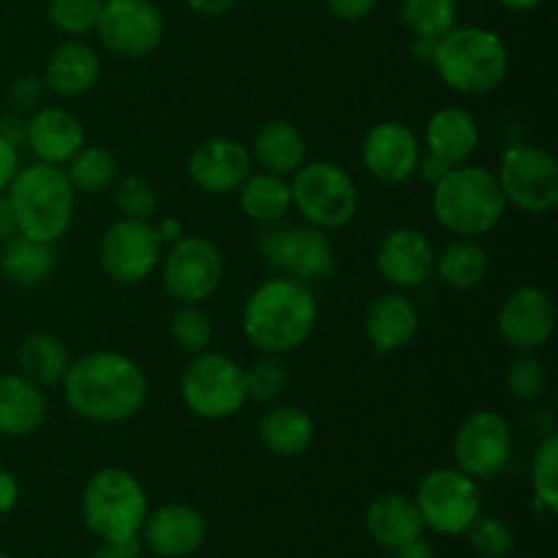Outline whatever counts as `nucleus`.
Instances as JSON below:
<instances>
[{
    "label": "nucleus",
    "instance_id": "f257e3e1",
    "mask_svg": "<svg viewBox=\"0 0 558 558\" xmlns=\"http://www.w3.org/2000/svg\"><path fill=\"white\" fill-rule=\"evenodd\" d=\"M60 385L65 407L87 423H125L147 401L145 371L120 352H87L71 360Z\"/></svg>",
    "mask_w": 558,
    "mask_h": 558
},
{
    "label": "nucleus",
    "instance_id": "f03ea898",
    "mask_svg": "<svg viewBox=\"0 0 558 558\" xmlns=\"http://www.w3.org/2000/svg\"><path fill=\"white\" fill-rule=\"evenodd\" d=\"M316 319L319 305L314 292L287 276L262 281L243 305V332L262 354H287L303 347Z\"/></svg>",
    "mask_w": 558,
    "mask_h": 558
},
{
    "label": "nucleus",
    "instance_id": "7ed1b4c3",
    "mask_svg": "<svg viewBox=\"0 0 558 558\" xmlns=\"http://www.w3.org/2000/svg\"><path fill=\"white\" fill-rule=\"evenodd\" d=\"M430 65L441 85L461 96H485L510 74L505 38L483 25H456L436 38Z\"/></svg>",
    "mask_w": 558,
    "mask_h": 558
},
{
    "label": "nucleus",
    "instance_id": "20e7f679",
    "mask_svg": "<svg viewBox=\"0 0 558 558\" xmlns=\"http://www.w3.org/2000/svg\"><path fill=\"white\" fill-rule=\"evenodd\" d=\"M14 210L16 232L41 243H58L74 221L76 191L71 189L63 167L27 163L5 189Z\"/></svg>",
    "mask_w": 558,
    "mask_h": 558
},
{
    "label": "nucleus",
    "instance_id": "39448f33",
    "mask_svg": "<svg viewBox=\"0 0 558 558\" xmlns=\"http://www.w3.org/2000/svg\"><path fill=\"white\" fill-rule=\"evenodd\" d=\"M430 207L447 232L477 240L499 227L507 202L490 169L461 163L434 183Z\"/></svg>",
    "mask_w": 558,
    "mask_h": 558
},
{
    "label": "nucleus",
    "instance_id": "423d86ee",
    "mask_svg": "<svg viewBox=\"0 0 558 558\" xmlns=\"http://www.w3.org/2000/svg\"><path fill=\"white\" fill-rule=\"evenodd\" d=\"M80 512L87 532L101 543H131L140 539L147 507L145 485L129 469H98L85 483L80 496Z\"/></svg>",
    "mask_w": 558,
    "mask_h": 558
},
{
    "label": "nucleus",
    "instance_id": "0eeeda50",
    "mask_svg": "<svg viewBox=\"0 0 558 558\" xmlns=\"http://www.w3.org/2000/svg\"><path fill=\"white\" fill-rule=\"evenodd\" d=\"M292 207L305 223L336 232L360 213V189L352 174L332 161H305L292 174Z\"/></svg>",
    "mask_w": 558,
    "mask_h": 558
},
{
    "label": "nucleus",
    "instance_id": "6e6552de",
    "mask_svg": "<svg viewBox=\"0 0 558 558\" xmlns=\"http://www.w3.org/2000/svg\"><path fill=\"white\" fill-rule=\"evenodd\" d=\"M180 398L199 420H229L248 403L243 365L223 352L194 354L180 376Z\"/></svg>",
    "mask_w": 558,
    "mask_h": 558
},
{
    "label": "nucleus",
    "instance_id": "1a4fd4ad",
    "mask_svg": "<svg viewBox=\"0 0 558 558\" xmlns=\"http://www.w3.org/2000/svg\"><path fill=\"white\" fill-rule=\"evenodd\" d=\"M256 251L278 276L294 281H325L336 272L330 238L311 223H265L256 232Z\"/></svg>",
    "mask_w": 558,
    "mask_h": 558
},
{
    "label": "nucleus",
    "instance_id": "9d476101",
    "mask_svg": "<svg viewBox=\"0 0 558 558\" xmlns=\"http://www.w3.org/2000/svg\"><path fill=\"white\" fill-rule=\"evenodd\" d=\"M412 499L425 529L445 537H463L483 512V494H480L477 480L456 466H439L423 474Z\"/></svg>",
    "mask_w": 558,
    "mask_h": 558
},
{
    "label": "nucleus",
    "instance_id": "9b49d317",
    "mask_svg": "<svg viewBox=\"0 0 558 558\" xmlns=\"http://www.w3.org/2000/svg\"><path fill=\"white\" fill-rule=\"evenodd\" d=\"M499 189L507 205L529 216H548L558 205V161L550 150L518 142L501 153Z\"/></svg>",
    "mask_w": 558,
    "mask_h": 558
},
{
    "label": "nucleus",
    "instance_id": "f8f14e48",
    "mask_svg": "<svg viewBox=\"0 0 558 558\" xmlns=\"http://www.w3.org/2000/svg\"><path fill=\"white\" fill-rule=\"evenodd\" d=\"M163 289L180 305L205 303L223 281V256L216 243L202 234H183L161 256Z\"/></svg>",
    "mask_w": 558,
    "mask_h": 558
},
{
    "label": "nucleus",
    "instance_id": "ddd939ff",
    "mask_svg": "<svg viewBox=\"0 0 558 558\" xmlns=\"http://www.w3.org/2000/svg\"><path fill=\"white\" fill-rule=\"evenodd\" d=\"M163 243L156 232V223L140 221V218H123L109 223L101 234L98 259L104 272L114 283L136 287L147 281L158 265H161Z\"/></svg>",
    "mask_w": 558,
    "mask_h": 558
},
{
    "label": "nucleus",
    "instance_id": "4468645a",
    "mask_svg": "<svg viewBox=\"0 0 558 558\" xmlns=\"http://www.w3.org/2000/svg\"><path fill=\"white\" fill-rule=\"evenodd\" d=\"M512 428L499 412L477 409L466 414L452 436V458L456 469L472 480H494L510 463Z\"/></svg>",
    "mask_w": 558,
    "mask_h": 558
},
{
    "label": "nucleus",
    "instance_id": "2eb2a0df",
    "mask_svg": "<svg viewBox=\"0 0 558 558\" xmlns=\"http://www.w3.org/2000/svg\"><path fill=\"white\" fill-rule=\"evenodd\" d=\"M96 33L109 52L134 60L161 47L167 22L150 0H104Z\"/></svg>",
    "mask_w": 558,
    "mask_h": 558
},
{
    "label": "nucleus",
    "instance_id": "dca6fc26",
    "mask_svg": "<svg viewBox=\"0 0 558 558\" xmlns=\"http://www.w3.org/2000/svg\"><path fill=\"white\" fill-rule=\"evenodd\" d=\"M499 336L512 352H539L554 338L556 303L545 289L518 287L501 300L496 314Z\"/></svg>",
    "mask_w": 558,
    "mask_h": 558
},
{
    "label": "nucleus",
    "instance_id": "f3484780",
    "mask_svg": "<svg viewBox=\"0 0 558 558\" xmlns=\"http://www.w3.org/2000/svg\"><path fill=\"white\" fill-rule=\"evenodd\" d=\"M360 156L371 178L387 185H401L417 174L423 145L407 123L385 120V123L371 125L368 134L363 136Z\"/></svg>",
    "mask_w": 558,
    "mask_h": 558
},
{
    "label": "nucleus",
    "instance_id": "a211bd4d",
    "mask_svg": "<svg viewBox=\"0 0 558 558\" xmlns=\"http://www.w3.org/2000/svg\"><path fill=\"white\" fill-rule=\"evenodd\" d=\"M251 167L254 158L248 147L229 136H210L199 142L185 163L191 183L213 196L234 194L251 174Z\"/></svg>",
    "mask_w": 558,
    "mask_h": 558
},
{
    "label": "nucleus",
    "instance_id": "6ab92c4d",
    "mask_svg": "<svg viewBox=\"0 0 558 558\" xmlns=\"http://www.w3.org/2000/svg\"><path fill=\"white\" fill-rule=\"evenodd\" d=\"M207 539V521L196 507L172 501L147 512L140 543L156 558H191Z\"/></svg>",
    "mask_w": 558,
    "mask_h": 558
},
{
    "label": "nucleus",
    "instance_id": "aec40b11",
    "mask_svg": "<svg viewBox=\"0 0 558 558\" xmlns=\"http://www.w3.org/2000/svg\"><path fill=\"white\" fill-rule=\"evenodd\" d=\"M376 270L390 287L417 289L434 272L436 251L430 240L414 227H396L376 245Z\"/></svg>",
    "mask_w": 558,
    "mask_h": 558
},
{
    "label": "nucleus",
    "instance_id": "412c9836",
    "mask_svg": "<svg viewBox=\"0 0 558 558\" xmlns=\"http://www.w3.org/2000/svg\"><path fill=\"white\" fill-rule=\"evenodd\" d=\"M25 147L36 161L65 167L85 147V131L69 109L41 107L25 123Z\"/></svg>",
    "mask_w": 558,
    "mask_h": 558
},
{
    "label": "nucleus",
    "instance_id": "4be33fe9",
    "mask_svg": "<svg viewBox=\"0 0 558 558\" xmlns=\"http://www.w3.org/2000/svg\"><path fill=\"white\" fill-rule=\"evenodd\" d=\"M480 123L466 107H445L430 114L425 125L423 153L445 163L447 169H456L469 163V158L480 147Z\"/></svg>",
    "mask_w": 558,
    "mask_h": 558
},
{
    "label": "nucleus",
    "instance_id": "5701e85b",
    "mask_svg": "<svg viewBox=\"0 0 558 558\" xmlns=\"http://www.w3.org/2000/svg\"><path fill=\"white\" fill-rule=\"evenodd\" d=\"M363 325L374 352L392 354L414 341L420 330V311L407 294L385 292L371 300Z\"/></svg>",
    "mask_w": 558,
    "mask_h": 558
},
{
    "label": "nucleus",
    "instance_id": "b1692460",
    "mask_svg": "<svg viewBox=\"0 0 558 558\" xmlns=\"http://www.w3.org/2000/svg\"><path fill=\"white\" fill-rule=\"evenodd\" d=\"M363 521L368 537L385 550L403 548V545L414 543L425 534V523L414 499L407 494H398V490L376 496L365 510Z\"/></svg>",
    "mask_w": 558,
    "mask_h": 558
},
{
    "label": "nucleus",
    "instance_id": "393cba45",
    "mask_svg": "<svg viewBox=\"0 0 558 558\" xmlns=\"http://www.w3.org/2000/svg\"><path fill=\"white\" fill-rule=\"evenodd\" d=\"M101 76V58L87 41L71 38L52 49L44 69V87L60 98H76L93 90Z\"/></svg>",
    "mask_w": 558,
    "mask_h": 558
},
{
    "label": "nucleus",
    "instance_id": "a878e982",
    "mask_svg": "<svg viewBox=\"0 0 558 558\" xmlns=\"http://www.w3.org/2000/svg\"><path fill=\"white\" fill-rule=\"evenodd\" d=\"M47 420V396L25 374L0 376V436L27 439Z\"/></svg>",
    "mask_w": 558,
    "mask_h": 558
},
{
    "label": "nucleus",
    "instance_id": "bb28decb",
    "mask_svg": "<svg viewBox=\"0 0 558 558\" xmlns=\"http://www.w3.org/2000/svg\"><path fill=\"white\" fill-rule=\"evenodd\" d=\"M259 441L278 458H300L314 447L316 423L294 403H276L259 420Z\"/></svg>",
    "mask_w": 558,
    "mask_h": 558
},
{
    "label": "nucleus",
    "instance_id": "cd10ccee",
    "mask_svg": "<svg viewBox=\"0 0 558 558\" xmlns=\"http://www.w3.org/2000/svg\"><path fill=\"white\" fill-rule=\"evenodd\" d=\"M305 153H308V147H305V140L298 131V125L283 118H272L262 123L259 131H256L251 158H256L265 172L289 178V174H294L305 163Z\"/></svg>",
    "mask_w": 558,
    "mask_h": 558
},
{
    "label": "nucleus",
    "instance_id": "c85d7f7f",
    "mask_svg": "<svg viewBox=\"0 0 558 558\" xmlns=\"http://www.w3.org/2000/svg\"><path fill=\"white\" fill-rule=\"evenodd\" d=\"M54 265H58V256H54L52 243H41L20 232L3 240L0 270L14 287H38L52 276Z\"/></svg>",
    "mask_w": 558,
    "mask_h": 558
},
{
    "label": "nucleus",
    "instance_id": "c756f323",
    "mask_svg": "<svg viewBox=\"0 0 558 558\" xmlns=\"http://www.w3.org/2000/svg\"><path fill=\"white\" fill-rule=\"evenodd\" d=\"M240 194V210L245 213V218H251L254 223L265 227V223L283 221L292 210V189H289V180L281 174L272 172H251L243 180V185L238 189Z\"/></svg>",
    "mask_w": 558,
    "mask_h": 558
},
{
    "label": "nucleus",
    "instance_id": "7c9ffc66",
    "mask_svg": "<svg viewBox=\"0 0 558 558\" xmlns=\"http://www.w3.org/2000/svg\"><path fill=\"white\" fill-rule=\"evenodd\" d=\"M16 363H20V374L36 381L38 387H54L63 381L71 354L69 347L52 332H31L22 338L16 349Z\"/></svg>",
    "mask_w": 558,
    "mask_h": 558
},
{
    "label": "nucleus",
    "instance_id": "2f4dec72",
    "mask_svg": "<svg viewBox=\"0 0 558 558\" xmlns=\"http://www.w3.org/2000/svg\"><path fill=\"white\" fill-rule=\"evenodd\" d=\"M434 270L452 289H477L490 272V256L474 238H458L436 254Z\"/></svg>",
    "mask_w": 558,
    "mask_h": 558
},
{
    "label": "nucleus",
    "instance_id": "473e14b6",
    "mask_svg": "<svg viewBox=\"0 0 558 558\" xmlns=\"http://www.w3.org/2000/svg\"><path fill=\"white\" fill-rule=\"evenodd\" d=\"M118 158L101 145H85L69 163L65 178L76 194H101L118 180Z\"/></svg>",
    "mask_w": 558,
    "mask_h": 558
},
{
    "label": "nucleus",
    "instance_id": "72a5a7b5",
    "mask_svg": "<svg viewBox=\"0 0 558 558\" xmlns=\"http://www.w3.org/2000/svg\"><path fill=\"white\" fill-rule=\"evenodd\" d=\"M401 22L414 38L445 36L458 22V0H401Z\"/></svg>",
    "mask_w": 558,
    "mask_h": 558
},
{
    "label": "nucleus",
    "instance_id": "f704fd0d",
    "mask_svg": "<svg viewBox=\"0 0 558 558\" xmlns=\"http://www.w3.org/2000/svg\"><path fill=\"white\" fill-rule=\"evenodd\" d=\"M532 490L534 510H543L545 515L558 512V436L550 434L539 441L532 461Z\"/></svg>",
    "mask_w": 558,
    "mask_h": 558
},
{
    "label": "nucleus",
    "instance_id": "c9c22d12",
    "mask_svg": "<svg viewBox=\"0 0 558 558\" xmlns=\"http://www.w3.org/2000/svg\"><path fill=\"white\" fill-rule=\"evenodd\" d=\"M243 379L248 401L276 403L287 392L292 374H289V365L283 363L281 354H262L256 363L243 368Z\"/></svg>",
    "mask_w": 558,
    "mask_h": 558
},
{
    "label": "nucleus",
    "instance_id": "e433bc0d",
    "mask_svg": "<svg viewBox=\"0 0 558 558\" xmlns=\"http://www.w3.org/2000/svg\"><path fill=\"white\" fill-rule=\"evenodd\" d=\"M169 332H172V341L178 343V349L199 354L207 352L213 336H216V327H213V316L202 308V303H185L172 314Z\"/></svg>",
    "mask_w": 558,
    "mask_h": 558
},
{
    "label": "nucleus",
    "instance_id": "4c0bfd02",
    "mask_svg": "<svg viewBox=\"0 0 558 558\" xmlns=\"http://www.w3.org/2000/svg\"><path fill=\"white\" fill-rule=\"evenodd\" d=\"M505 385L515 401H539L548 392V371H545V363L537 357V352H515V357L507 365Z\"/></svg>",
    "mask_w": 558,
    "mask_h": 558
},
{
    "label": "nucleus",
    "instance_id": "58836bf2",
    "mask_svg": "<svg viewBox=\"0 0 558 558\" xmlns=\"http://www.w3.org/2000/svg\"><path fill=\"white\" fill-rule=\"evenodd\" d=\"M463 537L469 539V548L477 558H512L515 554V532L510 523L499 515H483L466 529Z\"/></svg>",
    "mask_w": 558,
    "mask_h": 558
},
{
    "label": "nucleus",
    "instance_id": "ea45409f",
    "mask_svg": "<svg viewBox=\"0 0 558 558\" xmlns=\"http://www.w3.org/2000/svg\"><path fill=\"white\" fill-rule=\"evenodd\" d=\"M114 205H118L123 218H140V221H150L158 210V194L153 183L142 174L129 172L112 183Z\"/></svg>",
    "mask_w": 558,
    "mask_h": 558
},
{
    "label": "nucleus",
    "instance_id": "a19ab883",
    "mask_svg": "<svg viewBox=\"0 0 558 558\" xmlns=\"http://www.w3.org/2000/svg\"><path fill=\"white\" fill-rule=\"evenodd\" d=\"M104 0H49V22L65 36H85L96 31Z\"/></svg>",
    "mask_w": 558,
    "mask_h": 558
},
{
    "label": "nucleus",
    "instance_id": "79ce46f5",
    "mask_svg": "<svg viewBox=\"0 0 558 558\" xmlns=\"http://www.w3.org/2000/svg\"><path fill=\"white\" fill-rule=\"evenodd\" d=\"M330 14L341 22H360L374 14L379 0H325Z\"/></svg>",
    "mask_w": 558,
    "mask_h": 558
},
{
    "label": "nucleus",
    "instance_id": "37998d69",
    "mask_svg": "<svg viewBox=\"0 0 558 558\" xmlns=\"http://www.w3.org/2000/svg\"><path fill=\"white\" fill-rule=\"evenodd\" d=\"M20 167H22L20 147L0 134V191L9 189L11 180H14L16 172H20Z\"/></svg>",
    "mask_w": 558,
    "mask_h": 558
},
{
    "label": "nucleus",
    "instance_id": "c03bdc74",
    "mask_svg": "<svg viewBox=\"0 0 558 558\" xmlns=\"http://www.w3.org/2000/svg\"><path fill=\"white\" fill-rule=\"evenodd\" d=\"M16 505H20V480L14 477V472L0 466V518L9 515Z\"/></svg>",
    "mask_w": 558,
    "mask_h": 558
},
{
    "label": "nucleus",
    "instance_id": "a18cd8bd",
    "mask_svg": "<svg viewBox=\"0 0 558 558\" xmlns=\"http://www.w3.org/2000/svg\"><path fill=\"white\" fill-rule=\"evenodd\" d=\"M140 539H131V543H101L87 558H140Z\"/></svg>",
    "mask_w": 558,
    "mask_h": 558
},
{
    "label": "nucleus",
    "instance_id": "49530a36",
    "mask_svg": "<svg viewBox=\"0 0 558 558\" xmlns=\"http://www.w3.org/2000/svg\"><path fill=\"white\" fill-rule=\"evenodd\" d=\"M41 90H44V82L27 76V80H20L14 85V101L20 104V107H33V104L41 98Z\"/></svg>",
    "mask_w": 558,
    "mask_h": 558
},
{
    "label": "nucleus",
    "instance_id": "de8ad7c7",
    "mask_svg": "<svg viewBox=\"0 0 558 558\" xmlns=\"http://www.w3.org/2000/svg\"><path fill=\"white\" fill-rule=\"evenodd\" d=\"M185 5L202 16H223L238 5V0H185Z\"/></svg>",
    "mask_w": 558,
    "mask_h": 558
},
{
    "label": "nucleus",
    "instance_id": "09e8293b",
    "mask_svg": "<svg viewBox=\"0 0 558 558\" xmlns=\"http://www.w3.org/2000/svg\"><path fill=\"white\" fill-rule=\"evenodd\" d=\"M11 234H16V223H14V210H11V202L5 191H0V243L9 240Z\"/></svg>",
    "mask_w": 558,
    "mask_h": 558
},
{
    "label": "nucleus",
    "instance_id": "8fccbe9b",
    "mask_svg": "<svg viewBox=\"0 0 558 558\" xmlns=\"http://www.w3.org/2000/svg\"><path fill=\"white\" fill-rule=\"evenodd\" d=\"M390 554H392V558H436L434 545L425 543L423 537L414 539V543H409V545H403V548L390 550Z\"/></svg>",
    "mask_w": 558,
    "mask_h": 558
},
{
    "label": "nucleus",
    "instance_id": "3c124183",
    "mask_svg": "<svg viewBox=\"0 0 558 558\" xmlns=\"http://www.w3.org/2000/svg\"><path fill=\"white\" fill-rule=\"evenodd\" d=\"M158 238H161V243H174V240L183 238V223L178 221V218H167V221H161L156 227Z\"/></svg>",
    "mask_w": 558,
    "mask_h": 558
},
{
    "label": "nucleus",
    "instance_id": "603ef678",
    "mask_svg": "<svg viewBox=\"0 0 558 558\" xmlns=\"http://www.w3.org/2000/svg\"><path fill=\"white\" fill-rule=\"evenodd\" d=\"M499 3L510 11H534L543 0H499Z\"/></svg>",
    "mask_w": 558,
    "mask_h": 558
},
{
    "label": "nucleus",
    "instance_id": "864d4df0",
    "mask_svg": "<svg viewBox=\"0 0 558 558\" xmlns=\"http://www.w3.org/2000/svg\"><path fill=\"white\" fill-rule=\"evenodd\" d=\"M0 558H14V556H11V554H5V550L0 548Z\"/></svg>",
    "mask_w": 558,
    "mask_h": 558
},
{
    "label": "nucleus",
    "instance_id": "5fc2aeb1",
    "mask_svg": "<svg viewBox=\"0 0 558 558\" xmlns=\"http://www.w3.org/2000/svg\"><path fill=\"white\" fill-rule=\"evenodd\" d=\"M523 558H534V556H523Z\"/></svg>",
    "mask_w": 558,
    "mask_h": 558
}]
</instances>
